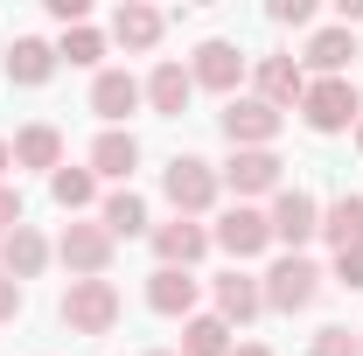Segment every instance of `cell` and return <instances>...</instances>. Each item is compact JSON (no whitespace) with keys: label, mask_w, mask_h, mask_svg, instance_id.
Returning a JSON list of instances; mask_svg holds the SVG:
<instances>
[{"label":"cell","mask_w":363,"mask_h":356,"mask_svg":"<svg viewBox=\"0 0 363 356\" xmlns=\"http://www.w3.org/2000/svg\"><path fill=\"white\" fill-rule=\"evenodd\" d=\"M112 321H119V287H112V279H70V294H63V328H70V335H112Z\"/></svg>","instance_id":"1"},{"label":"cell","mask_w":363,"mask_h":356,"mask_svg":"<svg viewBox=\"0 0 363 356\" xmlns=\"http://www.w3.org/2000/svg\"><path fill=\"white\" fill-rule=\"evenodd\" d=\"M301 119H308L315 133H342V126H357V119H363V98L342 84V77H321V84L301 91Z\"/></svg>","instance_id":"2"},{"label":"cell","mask_w":363,"mask_h":356,"mask_svg":"<svg viewBox=\"0 0 363 356\" xmlns=\"http://www.w3.org/2000/svg\"><path fill=\"white\" fill-rule=\"evenodd\" d=\"M161 189H168V203H175L182 217H203V210L217 203V175H210V161H196V154H175L168 175H161Z\"/></svg>","instance_id":"3"},{"label":"cell","mask_w":363,"mask_h":356,"mask_svg":"<svg viewBox=\"0 0 363 356\" xmlns=\"http://www.w3.org/2000/svg\"><path fill=\"white\" fill-rule=\"evenodd\" d=\"M259 294H266V308L301 314V308L321 294V272H315V259H301V252H294V259H279V266L266 272V287H259Z\"/></svg>","instance_id":"4"},{"label":"cell","mask_w":363,"mask_h":356,"mask_svg":"<svg viewBox=\"0 0 363 356\" xmlns=\"http://www.w3.org/2000/svg\"><path fill=\"white\" fill-rule=\"evenodd\" d=\"M63 266L77 272V279H105V266H112V230L105 223H63Z\"/></svg>","instance_id":"5"},{"label":"cell","mask_w":363,"mask_h":356,"mask_svg":"<svg viewBox=\"0 0 363 356\" xmlns=\"http://www.w3.org/2000/svg\"><path fill=\"white\" fill-rule=\"evenodd\" d=\"M224 133H230V147H266V140L279 133V112H272L266 98H230L224 105Z\"/></svg>","instance_id":"6"},{"label":"cell","mask_w":363,"mask_h":356,"mask_svg":"<svg viewBox=\"0 0 363 356\" xmlns=\"http://www.w3.org/2000/svg\"><path fill=\"white\" fill-rule=\"evenodd\" d=\"M272 238H286V245H308L321 230V210H315V196L308 189H279V203H272Z\"/></svg>","instance_id":"7"},{"label":"cell","mask_w":363,"mask_h":356,"mask_svg":"<svg viewBox=\"0 0 363 356\" xmlns=\"http://www.w3.org/2000/svg\"><path fill=\"white\" fill-rule=\"evenodd\" d=\"M217 245H224L230 259H259V252L272 245V223L238 203V210H224V223H217Z\"/></svg>","instance_id":"8"},{"label":"cell","mask_w":363,"mask_h":356,"mask_svg":"<svg viewBox=\"0 0 363 356\" xmlns=\"http://www.w3.org/2000/svg\"><path fill=\"white\" fill-rule=\"evenodd\" d=\"M224 175H230L238 196H266V189H279V154H272V147H238Z\"/></svg>","instance_id":"9"},{"label":"cell","mask_w":363,"mask_h":356,"mask_svg":"<svg viewBox=\"0 0 363 356\" xmlns=\"http://www.w3.org/2000/svg\"><path fill=\"white\" fill-rule=\"evenodd\" d=\"M154 252H161V266H196V259H203V252H210V230H203V223H189V217H175V223H161V230H154Z\"/></svg>","instance_id":"10"},{"label":"cell","mask_w":363,"mask_h":356,"mask_svg":"<svg viewBox=\"0 0 363 356\" xmlns=\"http://www.w3.org/2000/svg\"><path fill=\"white\" fill-rule=\"evenodd\" d=\"M301 91H308V77H301L294 56H259V98H266L272 112L279 105H301Z\"/></svg>","instance_id":"11"},{"label":"cell","mask_w":363,"mask_h":356,"mask_svg":"<svg viewBox=\"0 0 363 356\" xmlns=\"http://www.w3.org/2000/svg\"><path fill=\"white\" fill-rule=\"evenodd\" d=\"M189 91H196V77H189L182 63H154V77H147V105H154L161 119H182V112H189Z\"/></svg>","instance_id":"12"},{"label":"cell","mask_w":363,"mask_h":356,"mask_svg":"<svg viewBox=\"0 0 363 356\" xmlns=\"http://www.w3.org/2000/svg\"><path fill=\"white\" fill-rule=\"evenodd\" d=\"M189 77H196V84H210V91H238V77H245V56H238L230 43H203Z\"/></svg>","instance_id":"13"},{"label":"cell","mask_w":363,"mask_h":356,"mask_svg":"<svg viewBox=\"0 0 363 356\" xmlns=\"http://www.w3.org/2000/svg\"><path fill=\"white\" fill-rule=\"evenodd\" d=\"M43 259H49V245L28 230V223L0 238V272H7V279H35V272H43Z\"/></svg>","instance_id":"14"},{"label":"cell","mask_w":363,"mask_h":356,"mask_svg":"<svg viewBox=\"0 0 363 356\" xmlns=\"http://www.w3.org/2000/svg\"><path fill=\"white\" fill-rule=\"evenodd\" d=\"M133 105H140V84L126 77V70H98V84H91V112H98V119H112V126H119Z\"/></svg>","instance_id":"15"},{"label":"cell","mask_w":363,"mask_h":356,"mask_svg":"<svg viewBox=\"0 0 363 356\" xmlns=\"http://www.w3.org/2000/svg\"><path fill=\"white\" fill-rule=\"evenodd\" d=\"M147 308L154 314H189L196 308V279H189L182 266H161L154 279H147Z\"/></svg>","instance_id":"16"},{"label":"cell","mask_w":363,"mask_h":356,"mask_svg":"<svg viewBox=\"0 0 363 356\" xmlns=\"http://www.w3.org/2000/svg\"><path fill=\"white\" fill-rule=\"evenodd\" d=\"M49 70H56V49L35 43V35H21L7 49V84H49Z\"/></svg>","instance_id":"17"},{"label":"cell","mask_w":363,"mask_h":356,"mask_svg":"<svg viewBox=\"0 0 363 356\" xmlns=\"http://www.w3.org/2000/svg\"><path fill=\"white\" fill-rule=\"evenodd\" d=\"M259 308H266L259 279H245V272H224L217 279V321H252Z\"/></svg>","instance_id":"18"},{"label":"cell","mask_w":363,"mask_h":356,"mask_svg":"<svg viewBox=\"0 0 363 356\" xmlns=\"http://www.w3.org/2000/svg\"><path fill=\"white\" fill-rule=\"evenodd\" d=\"M321 238H328L335 252L363 245V196H335V203H328V217H321Z\"/></svg>","instance_id":"19"},{"label":"cell","mask_w":363,"mask_h":356,"mask_svg":"<svg viewBox=\"0 0 363 356\" xmlns=\"http://www.w3.org/2000/svg\"><path fill=\"white\" fill-rule=\"evenodd\" d=\"M91 168H98V175H133V168H140V140H133V133H119V126H112V133H98V147H91Z\"/></svg>","instance_id":"20"},{"label":"cell","mask_w":363,"mask_h":356,"mask_svg":"<svg viewBox=\"0 0 363 356\" xmlns=\"http://www.w3.org/2000/svg\"><path fill=\"white\" fill-rule=\"evenodd\" d=\"M112 35H119L126 49H154V43H161V14L140 7V0H126V7L112 14Z\"/></svg>","instance_id":"21"},{"label":"cell","mask_w":363,"mask_h":356,"mask_svg":"<svg viewBox=\"0 0 363 356\" xmlns=\"http://www.w3.org/2000/svg\"><path fill=\"white\" fill-rule=\"evenodd\" d=\"M182 356H230V321H217V314H189Z\"/></svg>","instance_id":"22"},{"label":"cell","mask_w":363,"mask_h":356,"mask_svg":"<svg viewBox=\"0 0 363 356\" xmlns=\"http://www.w3.org/2000/svg\"><path fill=\"white\" fill-rule=\"evenodd\" d=\"M14 161H21V168H56V161H63V133H56V126H21V133H14Z\"/></svg>","instance_id":"23"},{"label":"cell","mask_w":363,"mask_h":356,"mask_svg":"<svg viewBox=\"0 0 363 356\" xmlns=\"http://www.w3.org/2000/svg\"><path fill=\"white\" fill-rule=\"evenodd\" d=\"M350 56H357V35H350V28H321L315 43H308V63H315V70H328V77H335Z\"/></svg>","instance_id":"24"},{"label":"cell","mask_w":363,"mask_h":356,"mask_svg":"<svg viewBox=\"0 0 363 356\" xmlns=\"http://www.w3.org/2000/svg\"><path fill=\"white\" fill-rule=\"evenodd\" d=\"M105 230H112V238H140V230H147V203H140L133 189L105 196Z\"/></svg>","instance_id":"25"},{"label":"cell","mask_w":363,"mask_h":356,"mask_svg":"<svg viewBox=\"0 0 363 356\" xmlns=\"http://www.w3.org/2000/svg\"><path fill=\"white\" fill-rule=\"evenodd\" d=\"M49 189H56V203H63V210H84L91 196H98L91 168H56V182H49Z\"/></svg>","instance_id":"26"},{"label":"cell","mask_w":363,"mask_h":356,"mask_svg":"<svg viewBox=\"0 0 363 356\" xmlns=\"http://www.w3.org/2000/svg\"><path fill=\"white\" fill-rule=\"evenodd\" d=\"M308 356H363V335H350V328H315Z\"/></svg>","instance_id":"27"},{"label":"cell","mask_w":363,"mask_h":356,"mask_svg":"<svg viewBox=\"0 0 363 356\" xmlns=\"http://www.w3.org/2000/svg\"><path fill=\"white\" fill-rule=\"evenodd\" d=\"M56 56H70V63H98V56H105V43H98V28H70V35H63V49H56Z\"/></svg>","instance_id":"28"},{"label":"cell","mask_w":363,"mask_h":356,"mask_svg":"<svg viewBox=\"0 0 363 356\" xmlns=\"http://www.w3.org/2000/svg\"><path fill=\"white\" fill-rule=\"evenodd\" d=\"M335 287H350V294L363 287V245H350V252H335Z\"/></svg>","instance_id":"29"},{"label":"cell","mask_w":363,"mask_h":356,"mask_svg":"<svg viewBox=\"0 0 363 356\" xmlns=\"http://www.w3.org/2000/svg\"><path fill=\"white\" fill-rule=\"evenodd\" d=\"M272 21L279 28H308L315 21V0H272Z\"/></svg>","instance_id":"30"},{"label":"cell","mask_w":363,"mask_h":356,"mask_svg":"<svg viewBox=\"0 0 363 356\" xmlns=\"http://www.w3.org/2000/svg\"><path fill=\"white\" fill-rule=\"evenodd\" d=\"M49 14H56L63 28H84V14H91V7H84V0H49Z\"/></svg>","instance_id":"31"},{"label":"cell","mask_w":363,"mask_h":356,"mask_svg":"<svg viewBox=\"0 0 363 356\" xmlns=\"http://www.w3.org/2000/svg\"><path fill=\"white\" fill-rule=\"evenodd\" d=\"M7 230H21V196H14V189H0V238H7Z\"/></svg>","instance_id":"32"},{"label":"cell","mask_w":363,"mask_h":356,"mask_svg":"<svg viewBox=\"0 0 363 356\" xmlns=\"http://www.w3.org/2000/svg\"><path fill=\"white\" fill-rule=\"evenodd\" d=\"M14 314H21V279L0 272V321H14Z\"/></svg>","instance_id":"33"},{"label":"cell","mask_w":363,"mask_h":356,"mask_svg":"<svg viewBox=\"0 0 363 356\" xmlns=\"http://www.w3.org/2000/svg\"><path fill=\"white\" fill-rule=\"evenodd\" d=\"M230 356H272V350H266V343H238Z\"/></svg>","instance_id":"34"},{"label":"cell","mask_w":363,"mask_h":356,"mask_svg":"<svg viewBox=\"0 0 363 356\" xmlns=\"http://www.w3.org/2000/svg\"><path fill=\"white\" fill-rule=\"evenodd\" d=\"M7 161H14V147H7V140H0V168H7Z\"/></svg>","instance_id":"35"},{"label":"cell","mask_w":363,"mask_h":356,"mask_svg":"<svg viewBox=\"0 0 363 356\" xmlns=\"http://www.w3.org/2000/svg\"><path fill=\"white\" fill-rule=\"evenodd\" d=\"M147 356H175V350H147Z\"/></svg>","instance_id":"36"},{"label":"cell","mask_w":363,"mask_h":356,"mask_svg":"<svg viewBox=\"0 0 363 356\" xmlns=\"http://www.w3.org/2000/svg\"><path fill=\"white\" fill-rule=\"evenodd\" d=\"M357 147H363V119H357Z\"/></svg>","instance_id":"37"}]
</instances>
